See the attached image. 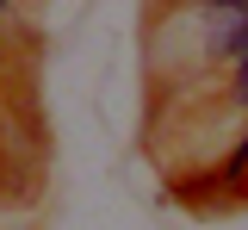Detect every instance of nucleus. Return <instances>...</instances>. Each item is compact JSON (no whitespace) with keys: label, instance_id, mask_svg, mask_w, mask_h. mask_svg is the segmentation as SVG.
I'll return each instance as SVG.
<instances>
[{"label":"nucleus","instance_id":"2","mask_svg":"<svg viewBox=\"0 0 248 230\" xmlns=\"http://www.w3.org/2000/svg\"><path fill=\"white\" fill-rule=\"evenodd\" d=\"M230 94H236V106H248V50H236V87Z\"/></svg>","mask_w":248,"mask_h":230},{"label":"nucleus","instance_id":"1","mask_svg":"<svg viewBox=\"0 0 248 230\" xmlns=\"http://www.w3.org/2000/svg\"><path fill=\"white\" fill-rule=\"evenodd\" d=\"M242 174H248V137L236 143V149H230V162L217 168V181H223V187H242Z\"/></svg>","mask_w":248,"mask_h":230}]
</instances>
